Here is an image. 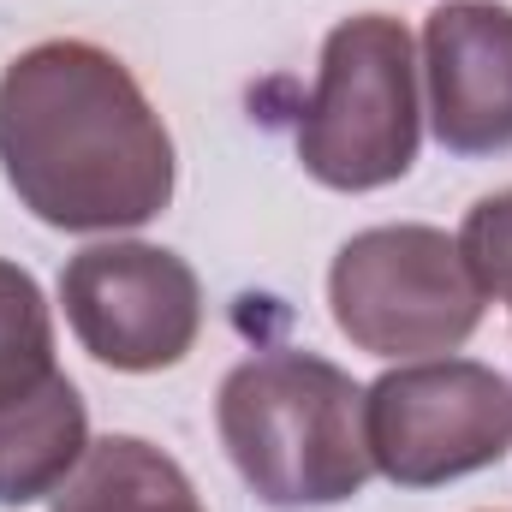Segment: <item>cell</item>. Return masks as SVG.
<instances>
[{"label":"cell","instance_id":"1","mask_svg":"<svg viewBox=\"0 0 512 512\" xmlns=\"http://www.w3.org/2000/svg\"><path fill=\"white\" fill-rule=\"evenodd\" d=\"M0 173L42 227L126 233L173 203L179 155L120 54L48 36L0 72Z\"/></svg>","mask_w":512,"mask_h":512},{"label":"cell","instance_id":"2","mask_svg":"<svg viewBox=\"0 0 512 512\" xmlns=\"http://www.w3.org/2000/svg\"><path fill=\"white\" fill-rule=\"evenodd\" d=\"M221 447L256 501L340 507L370 483L364 387L316 352H262L227 370L215 399Z\"/></svg>","mask_w":512,"mask_h":512},{"label":"cell","instance_id":"3","mask_svg":"<svg viewBox=\"0 0 512 512\" xmlns=\"http://www.w3.org/2000/svg\"><path fill=\"white\" fill-rule=\"evenodd\" d=\"M292 143L304 173L328 191H382L411 173L423 108L411 30L393 12H358L328 30Z\"/></svg>","mask_w":512,"mask_h":512},{"label":"cell","instance_id":"4","mask_svg":"<svg viewBox=\"0 0 512 512\" xmlns=\"http://www.w3.org/2000/svg\"><path fill=\"white\" fill-rule=\"evenodd\" d=\"M334 328L370 358H447L483 328V286L453 233L399 221L346 239L328 268Z\"/></svg>","mask_w":512,"mask_h":512},{"label":"cell","instance_id":"5","mask_svg":"<svg viewBox=\"0 0 512 512\" xmlns=\"http://www.w3.org/2000/svg\"><path fill=\"white\" fill-rule=\"evenodd\" d=\"M370 465L399 489H441L501 465L512 447V382L477 358H417L364 387Z\"/></svg>","mask_w":512,"mask_h":512},{"label":"cell","instance_id":"6","mask_svg":"<svg viewBox=\"0 0 512 512\" xmlns=\"http://www.w3.org/2000/svg\"><path fill=\"white\" fill-rule=\"evenodd\" d=\"M60 304L78 346L120 376H155L185 364L203 334L197 268L179 251L143 239H108L78 251L60 274Z\"/></svg>","mask_w":512,"mask_h":512},{"label":"cell","instance_id":"7","mask_svg":"<svg viewBox=\"0 0 512 512\" xmlns=\"http://www.w3.org/2000/svg\"><path fill=\"white\" fill-rule=\"evenodd\" d=\"M429 126L453 155L512 149V6L447 0L423 24Z\"/></svg>","mask_w":512,"mask_h":512},{"label":"cell","instance_id":"8","mask_svg":"<svg viewBox=\"0 0 512 512\" xmlns=\"http://www.w3.org/2000/svg\"><path fill=\"white\" fill-rule=\"evenodd\" d=\"M90 453V411L72 376H54L24 399L0 405V507L60 495Z\"/></svg>","mask_w":512,"mask_h":512},{"label":"cell","instance_id":"9","mask_svg":"<svg viewBox=\"0 0 512 512\" xmlns=\"http://www.w3.org/2000/svg\"><path fill=\"white\" fill-rule=\"evenodd\" d=\"M54 512H209V507H203L197 483L179 471V459H167L143 435H108V441H90L84 465L60 483Z\"/></svg>","mask_w":512,"mask_h":512},{"label":"cell","instance_id":"10","mask_svg":"<svg viewBox=\"0 0 512 512\" xmlns=\"http://www.w3.org/2000/svg\"><path fill=\"white\" fill-rule=\"evenodd\" d=\"M54 316L42 286L30 280V268L0 256V405L24 399L42 382H54Z\"/></svg>","mask_w":512,"mask_h":512},{"label":"cell","instance_id":"11","mask_svg":"<svg viewBox=\"0 0 512 512\" xmlns=\"http://www.w3.org/2000/svg\"><path fill=\"white\" fill-rule=\"evenodd\" d=\"M459 251H465V262H471L483 298H501V304L512 310V191L483 197V203L465 215Z\"/></svg>","mask_w":512,"mask_h":512}]
</instances>
